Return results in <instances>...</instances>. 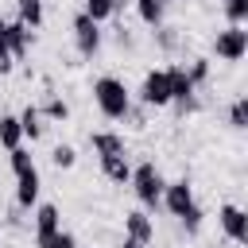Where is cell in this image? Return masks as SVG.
I'll return each mask as SVG.
<instances>
[{
    "mask_svg": "<svg viewBox=\"0 0 248 248\" xmlns=\"http://www.w3.org/2000/svg\"><path fill=\"white\" fill-rule=\"evenodd\" d=\"M213 50H217V58H225V62H240V58L248 54V31L236 27V23H229L225 31H217Z\"/></svg>",
    "mask_w": 248,
    "mask_h": 248,
    "instance_id": "3957f363",
    "label": "cell"
},
{
    "mask_svg": "<svg viewBox=\"0 0 248 248\" xmlns=\"http://www.w3.org/2000/svg\"><path fill=\"white\" fill-rule=\"evenodd\" d=\"M128 182H132V190H136V198H140L143 205L155 209V205L163 202V186H167V182H163V174H159L155 163H140V167H132V178H128Z\"/></svg>",
    "mask_w": 248,
    "mask_h": 248,
    "instance_id": "7a4b0ae2",
    "label": "cell"
},
{
    "mask_svg": "<svg viewBox=\"0 0 248 248\" xmlns=\"http://www.w3.org/2000/svg\"><path fill=\"white\" fill-rule=\"evenodd\" d=\"M93 101H97V108L108 120H120V116L132 112V97H128V89H124L120 78H97L93 81Z\"/></svg>",
    "mask_w": 248,
    "mask_h": 248,
    "instance_id": "6da1fadb",
    "label": "cell"
},
{
    "mask_svg": "<svg viewBox=\"0 0 248 248\" xmlns=\"http://www.w3.org/2000/svg\"><path fill=\"white\" fill-rule=\"evenodd\" d=\"M4 43H8V54L19 62L23 54H27V46H31V27L27 23H4Z\"/></svg>",
    "mask_w": 248,
    "mask_h": 248,
    "instance_id": "9c48e42d",
    "label": "cell"
},
{
    "mask_svg": "<svg viewBox=\"0 0 248 248\" xmlns=\"http://www.w3.org/2000/svg\"><path fill=\"white\" fill-rule=\"evenodd\" d=\"M19 128H23V136H27L31 143L43 136V116H39V108H35V105H27V108L19 112Z\"/></svg>",
    "mask_w": 248,
    "mask_h": 248,
    "instance_id": "2e32d148",
    "label": "cell"
},
{
    "mask_svg": "<svg viewBox=\"0 0 248 248\" xmlns=\"http://www.w3.org/2000/svg\"><path fill=\"white\" fill-rule=\"evenodd\" d=\"M217 217H221V229L232 244H248V213L240 205H221Z\"/></svg>",
    "mask_w": 248,
    "mask_h": 248,
    "instance_id": "ba28073f",
    "label": "cell"
},
{
    "mask_svg": "<svg viewBox=\"0 0 248 248\" xmlns=\"http://www.w3.org/2000/svg\"><path fill=\"white\" fill-rule=\"evenodd\" d=\"M140 101H143L147 108H163V105H170V89H167V70H151V74L143 78V85H140Z\"/></svg>",
    "mask_w": 248,
    "mask_h": 248,
    "instance_id": "52a82bcc",
    "label": "cell"
},
{
    "mask_svg": "<svg viewBox=\"0 0 248 248\" xmlns=\"http://www.w3.org/2000/svg\"><path fill=\"white\" fill-rule=\"evenodd\" d=\"M35 248H78V240H74V232L54 229V232H46V236H35Z\"/></svg>",
    "mask_w": 248,
    "mask_h": 248,
    "instance_id": "e0dca14e",
    "label": "cell"
},
{
    "mask_svg": "<svg viewBox=\"0 0 248 248\" xmlns=\"http://www.w3.org/2000/svg\"><path fill=\"white\" fill-rule=\"evenodd\" d=\"M101 170H105V178H112V182H128V178H132L128 155H105V159H101Z\"/></svg>",
    "mask_w": 248,
    "mask_h": 248,
    "instance_id": "5bb4252c",
    "label": "cell"
},
{
    "mask_svg": "<svg viewBox=\"0 0 248 248\" xmlns=\"http://www.w3.org/2000/svg\"><path fill=\"white\" fill-rule=\"evenodd\" d=\"M16 182H19V186H16V202H19L23 209H31V205L39 202V186H43V182H39V170L16 174Z\"/></svg>",
    "mask_w": 248,
    "mask_h": 248,
    "instance_id": "8fae6325",
    "label": "cell"
},
{
    "mask_svg": "<svg viewBox=\"0 0 248 248\" xmlns=\"http://www.w3.org/2000/svg\"><path fill=\"white\" fill-rule=\"evenodd\" d=\"M229 124H232V128H248V97H236V101H232Z\"/></svg>",
    "mask_w": 248,
    "mask_h": 248,
    "instance_id": "7402d4cb",
    "label": "cell"
},
{
    "mask_svg": "<svg viewBox=\"0 0 248 248\" xmlns=\"http://www.w3.org/2000/svg\"><path fill=\"white\" fill-rule=\"evenodd\" d=\"M186 74H190V81H194V89H198V85H202V81L209 78V62H205V58H194Z\"/></svg>",
    "mask_w": 248,
    "mask_h": 248,
    "instance_id": "484cf974",
    "label": "cell"
},
{
    "mask_svg": "<svg viewBox=\"0 0 248 248\" xmlns=\"http://www.w3.org/2000/svg\"><path fill=\"white\" fill-rule=\"evenodd\" d=\"M136 12H140V19L151 23V27L163 23V4H159V0H136Z\"/></svg>",
    "mask_w": 248,
    "mask_h": 248,
    "instance_id": "ffe728a7",
    "label": "cell"
},
{
    "mask_svg": "<svg viewBox=\"0 0 248 248\" xmlns=\"http://www.w3.org/2000/svg\"><path fill=\"white\" fill-rule=\"evenodd\" d=\"M50 159H54V167H74V163H78V151H74L70 143H58V147L50 151Z\"/></svg>",
    "mask_w": 248,
    "mask_h": 248,
    "instance_id": "d4e9b609",
    "label": "cell"
},
{
    "mask_svg": "<svg viewBox=\"0 0 248 248\" xmlns=\"http://www.w3.org/2000/svg\"><path fill=\"white\" fill-rule=\"evenodd\" d=\"M116 8H120V0H85V8H81V12H85L93 23H101V19H108Z\"/></svg>",
    "mask_w": 248,
    "mask_h": 248,
    "instance_id": "d6986e66",
    "label": "cell"
},
{
    "mask_svg": "<svg viewBox=\"0 0 248 248\" xmlns=\"http://www.w3.org/2000/svg\"><path fill=\"white\" fill-rule=\"evenodd\" d=\"M23 140V128H19V116H0V143L8 151H16Z\"/></svg>",
    "mask_w": 248,
    "mask_h": 248,
    "instance_id": "9a60e30c",
    "label": "cell"
},
{
    "mask_svg": "<svg viewBox=\"0 0 248 248\" xmlns=\"http://www.w3.org/2000/svg\"><path fill=\"white\" fill-rule=\"evenodd\" d=\"M16 8H19V23H27V27L43 23V0H16Z\"/></svg>",
    "mask_w": 248,
    "mask_h": 248,
    "instance_id": "ac0fdd59",
    "label": "cell"
},
{
    "mask_svg": "<svg viewBox=\"0 0 248 248\" xmlns=\"http://www.w3.org/2000/svg\"><path fill=\"white\" fill-rule=\"evenodd\" d=\"M120 248H143V244H140V240H132V236H124V244H120Z\"/></svg>",
    "mask_w": 248,
    "mask_h": 248,
    "instance_id": "83f0119b",
    "label": "cell"
},
{
    "mask_svg": "<svg viewBox=\"0 0 248 248\" xmlns=\"http://www.w3.org/2000/svg\"><path fill=\"white\" fill-rule=\"evenodd\" d=\"M124 232H128L132 240H140V244H151V236H155V225H151V217H147V213L132 209V213H124Z\"/></svg>",
    "mask_w": 248,
    "mask_h": 248,
    "instance_id": "30bf717a",
    "label": "cell"
},
{
    "mask_svg": "<svg viewBox=\"0 0 248 248\" xmlns=\"http://www.w3.org/2000/svg\"><path fill=\"white\" fill-rule=\"evenodd\" d=\"M167 89H170V101H178L182 112L194 108V81H190L186 66H170L167 70Z\"/></svg>",
    "mask_w": 248,
    "mask_h": 248,
    "instance_id": "8992f818",
    "label": "cell"
},
{
    "mask_svg": "<svg viewBox=\"0 0 248 248\" xmlns=\"http://www.w3.org/2000/svg\"><path fill=\"white\" fill-rule=\"evenodd\" d=\"M89 143H93V151H97L101 159H105V155H124V136H116V132H93Z\"/></svg>",
    "mask_w": 248,
    "mask_h": 248,
    "instance_id": "7c38bea8",
    "label": "cell"
},
{
    "mask_svg": "<svg viewBox=\"0 0 248 248\" xmlns=\"http://www.w3.org/2000/svg\"><path fill=\"white\" fill-rule=\"evenodd\" d=\"M12 66H16V58L8 54V43H4V19H0V74H12Z\"/></svg>",
    "mask_w": 248,
    "mask_h": 248,
    "instance_id": "4316f807",
    "label": "cell"
},
{
    "mask_svg": "<svg viewBox=\"0 0 248 248\" xmlns=\"http://www.w3.org/2000/svg\"><path fill=\"white\" fill-rule=\"evenodd\" d=\"M39 116H46V120H66V116H70V105H66L62 97H50V101L43 105V112H39Z\"/></svg>",
    "mask_w": 248,
    "mask_h": 248,
    "instance_id": "44dd1931",
    "label": "cell"
},
{
    "mask_svg": "<svg viewBox=\"0 0 248 248\" xmlns=\"http://www.w3.org/2000/svg\"><path fill=\"white\" fill-rule=\"evenodd\" d=\"M225 16H229V23H244L248 19V0H225Z\"/></svg>",
    "mask_w": 248,
    "mask_h": 248,
    "instance_id": "cb8c5ba5",
    "label": "cell"
},
{
    "mask_svg": "<svg viewBox=\"0 0 248 248\" xmlns=\"http://www.w3.org/2000/svg\"><path fill=\"white\" fill-rule=\"evenodd\" d=\"M74 43H78V50H81L85 58H93V54L101 50V23H93L85 12H78V16H74Z\"/></svg>",
    "mask_w": 248,
    "mask_h": 248,
    "instance_id": "5b68a950",
    "label": "cell"
},
{
    "mask_svg": "<svg viewBox=\"0 0 248 248\" xmlns=\"http://www.w3.org/2000/svg\"><path fill=\"white\" fill-rule=\"evenodd\" d=\"M159 4H163V8H167V4H170V0H159Z\"/></svg>",
    "mask_w": 248,
    "mask_h": 248,
    "instance_id": "f1b7e54d",
    "label": "cell"
},
{
    "mask_svg": "<svg viewBox=\"0 0 248 248\" xmlns=\"http://www.w3.org/2000/svg\"><path fill=\"white\" fill-rule=\"evenodd\" d=\"M8 155H12V170H16V174H27V170H35V159H31V151L16 147V151H8Z\"/></svg>",
    "mask_w": 248,
    "mask_h": 248,
    "instance_id": "603a6c76",
    "label": "cell"
},
{
    "mask_svg": "<svg viewBox=\"0 0 248 248\" xmlns=\"http://www.w3.org/2000/svg\"><path fill=\"white\" fill-rule=\"evenodd\" d=\"M54 229H62V221H58V205L43 202V205L35 209V236H46V232H54Z\"/></svg>",
    "mask_w": 248,
    "mask_h": 248,
    "instance_id": "4fadbf2b",
    "label": "cell"
},
{
    "mask_svg": "<svg viewBox=\"0 0 248 248\" xmlns=\"http://www.w3.org/2000/svg\"><path fill=\"white\" fill-rule=\"evenodd\" d=\"M163 205L170 209V217H186V213H194L198 209V202H194V186L186 182V178H178V182H167L163 186Z\"/></svg>",
    "mask_w": 248,
    "mask_h": 248,
    "instance_id": "277c9868",
    "label": "cell"
}]
</instances>
